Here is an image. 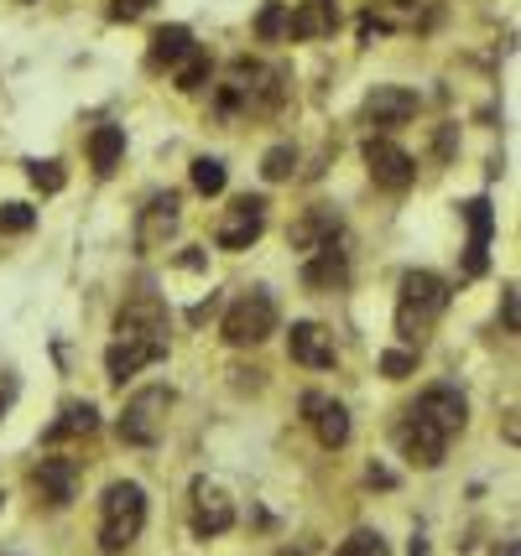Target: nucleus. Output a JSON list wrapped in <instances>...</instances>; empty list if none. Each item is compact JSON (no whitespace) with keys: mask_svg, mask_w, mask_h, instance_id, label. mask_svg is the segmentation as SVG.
Segmentation results:
<instances>
[{"mask_svg":"<svg viewBox=\"0 0 521 556\" xmlns=\"http://www.w3.org/2000/svg\"><path fill=\"white\" fill-rule=\"evenodd\" d=\"M470 421V401L454 386H433L418 395V406H407V416L397 421V447L407 463L418 468H438L448 458V442L464 432Z\"/></svg>","mask_w":521,"mask_h":556,"instance_id":"1","label":"nucleus"},{"mask_svg":"<svg viewBox=\"0 0 521 556\" xmlns=\"http://www.w3.org/2000/svg\"><path fill=\"white\" fill-rule=\"evenodd\" d=\"M282 99H287V73L240 58L230 68V78L220 84V94H214V110L224 121H235V115H276Z\"/></svg>","mask_w":521,"mask_h":556,"instance_id":"2","label":"nucleus"},{"mask_svg":"<svg viewBox=\"0 0 521 556\" xmlns=\"http://www.w3.org/2000/svg\"><path fill=\"white\" fill-rule=\"evenodd\" d=\"M448 307V281L438 270H407L401 276V302H397V333L401 343H422L427 328L438 323Z\"/></svg>","mask_w":521,"mask_h":556,"instance_id":"3","label":"nucleus"},{"mask_svg":"<svg viewBox=\"0 0 521 556\" xmlns=\"http://www.w3.org/2000/svg\"><path fill=\"white\" fill-rule=\"evenodd\" d=\"M141 531H147V489L131 484V479L110 484L100 500V546L110 556H121Z\"/></svg>","mask_w":521,"mask_h":556,"instance_id":"4","label":"nucleus"},{"mask_svg":"<svg viewBox=\"0 0 521 556\" xmlns=\"http://www.w3.org/2000/svg\"><path fill=\"white\" fill-rule=\"evenodd\" d=\"M168 412H173V390L147 386V390H136V395L125 401L115 432H121L125 447H157V442H162V427H168Z\"/></svg>","mask_w":521,"mask_h":556,"instance_id":"5","label":"nucleus"},{"mask_svg":"<svg viewBox=\"0 0 521 556\" xmlns=\"http://www.w3.org/2000/svg\"><path fill=\"white\" fill-rule=\"evenodd\" d=\"M224 343H235V349H250V343H266L276 333V302L272 291L250 287L240 291L230 307H224V323H220Z\"/></svg>","mask_w":521,"mask_h":556,"instance_id":"6","label":"nucleus"},{"mask_svg":"<svg viewBox=\"0 0 521 556\" xmlns=\"http://www.w3.org/2000/svg\"><path fill=\"white\" fill-rule=\"evenodd\" d=\"M360 156H365L371 182L375 188H386V193H407V188L418 182V162H412L392 136H371V141L360 146Z\"/></svg>","mask_w":521,"mask_h":556,"instance_id":"7","label":"nucleus"},{"mask_svg":"<svg viewBox=\"0 0 521 556\" xmlns=\"http://www.w3.org/2000/svg\"><path fill=\"white\" fill-rule=\"evenodd\" d=\"M261 229H266V198H235L220 218V250H250V244L261 240Z\"/></svg>","mask_w":521,"mask_h":556,"instance_id":"8","label":"nucleus"},{"mask_svg":"<svg viewBox=\"0 0 521 556\" xmlns=\"http://www.w3.org/2000/svg\"><path fill=\"white\" fill-rule=\"evenodd\" d=\"M177 218H183V198L157 193L147 208H141V218H136V250H141V255L162 250V244L177 235Z\"/></svg>","mask_w":521,"mask_h":556,"instance_id":"9","label":"nucleus"},{"mask_svg":"<svg viewBox=\"0 0 521 556\" xmlns=\"http://www.w3.org/2000/svg\"><path fill=\"white\" fill-rule=\"evenodd\" d=\"M115 339H157V343H168V307H162V296H151V291L131 296V302L121 307V317H115Z\"/></svg>","mask_w":521,"mask_h":556,"instance_id":"10","label":"nucleus"},{"mask_svg":"<svg viewBox=\"0 0 521 556\" xmlns=\"http://www.w3.org/2000/svg\"><path fill=\"white\" fill-rule=\"evenodd\" d=\"M412 115H418V94H412V89H397V84H381V89L365 99V125H371L375 136L401 130Z\"/></svg>","mask_w":521,"mask_h":556,"instance_id":"11","label":"nucleus"},{"mask_svg":"<svg viewBox=\"0 0 521 556\" xmlns=\"http://www.w3.org/2000/svg\"><path fill=\"white\" fill-rule=\"evenodd\" d=\"M168 359V343L157 339H115L110 343V354H104V375L115 380V386H125L131 375H141L147 364Z\"/></svg>","mask_w":521,"mask_h":556,"instance_id":"12","label":"nucleus"},{"mask_svg":"<svg viewBox=\"0 0 521 556\" xmlns=\"http://www.w3.org/2000/svg\"><path fill=\"white\" fill-rule=\"evenodd\" d=\"M32 484H37V494H42L52 509H69L78 494V463L74 458H42L37 473H32Z\"/></svg>","mask_w":521,"mask_h":556,"instance_id":"13","label":"nucleus"},{"mask_svg":"<svg viewBox=\"0 0 521 556\" xmlns=\"http://www.w3.org/2000/svg\"><path fill=\"white\" fill-rule=\"evenodd\" d=\"M339 31V5L334 0H302L298 11H287V37L293 42H319Z\"/></svg>","mask_w":521,"mask_h":556,"instance_id":"14","label":"nucleus"},{"mask_svg":"<svg viewBox=\"0 0 521 556\" xmlns=\"http://www.w3.org/2000/svg\"><path fill=\"white\" fill-rule=\"evenodd\" d=\"M235 526V505L224 500L220 484H194V535H224Z\"/></svg>","mask_w":521,"mask_h":556,"instance_id":"15","label":"nucleus"},{"mask_svg":"<svg viewBox=\"0 0 521 556\" xmlns=\"http://www.w3.org/2000/svg\"><path fill=\"white\" fill-rule=\"evenodd\" d=\"M302 412H308V421H313V432H319L323 447H345L349 442V412L339 406V401H328V395H319V390H308V395H302Z\"/></svg>","mask_w":521,"mask_h":556,"instance_id":"16","label":"nucleus"},{"mask_svg":"<svg viewBox=\"0 0 521 556\" xmlns=\"http://www.w3.org/2000/svg\"><path fill=\"white\" fill-rule=\"evenodd\" d=\"M349 281V255L339 250V240L323 244V250H313L308 261H302V287L313 291H339Z\"/></svg>","mask_w":521,"mask_h":556,"instance_id":"17","label":"nucleus"},{"mask_svg":"<svg viewBox=\"0 0 521 556\" xmlns=\"http://www.w3.org/2000/svg\"><path fill=\"white\" fill-rule=\"evenodd\" d=\"M339 229H345V218L334 214V208H308L302 218H293V250H302V255H313V250H323V244L339 240Z\"/></svg>","mask_w":521,"mask_h":556,"instance_id":"18","label":"nucleus"},{"mask_svg":"<svg viewBox=\"0 0 521 556\" xmlns=\"http://www.w3.org/2000/svg\"><path fill=\"white\" fill-rule=\"evenodd\" d=\"M287 354L298 364H308V369H334V339L323 333L319 323H293V333H287Z\"/></svg>","mask_w":521,"mask_h":556,"instance_id":"19","label":"nucleus"},{"mask_svg":"<svg viewBox=\"0 0 521 556\" xmlns=\"http://www.w3.org/2000/svg\"><path fill=\"white\" fill-rule=\"evenodd\" d=\"M459 214H464V224H470V250H464V270H470V276H485V266H491V261H485V250H491V229H496V218H491V203H485V198H470V203H464Z\"/></svg>","mask_w":521,"mask_h":556,"instance_id":"20","label":"nucleus"},{"mask_svg":"<svg viewBox=\"0 0 521 556\" xmlns=\"http://www.w3.org/2000/svg\"><path fill=\"white\" fill-rule=\"evenodd\" d=\"M194 48V31L188 26H157L151 31V48H147V68H177L183 63V52Z\"/></svg>","mask_w":521,"mask_h":556,"instance_id":"21","label":"nucleus"},{"mask_svg":"<svg viewBox=\"0 0 521 556\" xmlns=\"http://www.w3.org/2000/svg\"><path fill=\"white\" fill-rule=\"evenodd\" d=\"M100 427V412L89 406V401H69L63 412H58V421H52L48 432H42V442H69V437H89Z\"/></svg>","mask_w":521,"mask_h":556,"instance_id":"22","label":"nucleus"},{"mask_svg":"<svg viewBox=\"0 0 521 556\" xmlns=\"http://www.w3.org/2000/svg\"><path fill=\"white\" fill-rule=\"evenodd\" d=\"M121 156H125V130L121 125H100L89 136V167L100 172V177H110V172L121 167Z\"/></svg>","mask_w":521,"mask_h":556,"instance_id":"23","label":"nucleus"},{"mask_svg":"<svg viewBox=\"0 0 521 556\" xmlns=\"http://www.w3.org/2000/svg\"><path fill=\"white\" fill-rule=\"evenodd\" d=\"M173 78H177V89H183V94H199L203 84H209V52L194 42V48L183 52V63L173 68Z\"/></svg>","mask_w":521,"mask_h":556,"instance_id":"24","label":"nucleus"},{"mask_svg":"<svg viewBox=\"0 0 521 556\" xmlns=\"http://www.w3.org/2000/svg\"><path fill=\"white\" fill-rule=\"evenodd\" d=\"M224 182H230V172H224L220 156H199V162H194V188H199L203 198H220Z\"/></svg>","mask_w":521,"mask_h":556,"instance_id":"25","label":"nucleus"},{"mask_svg":"<svg viewBox=\"0 0 521 556\" xmlns=\"http://www.w3.org/2000/svg\"><path fill=\"white\" fill-rule=\"evenodd\" d=\"M256 37H261V42H282V37H287V5H282V0H266V5H261Z\"/></svg>","mask_w":521,"mask_h":556,"instance_id":"26","label":"nucleus"},{"mask_svg":"<svg viewBox=\"0 0 521 556\" xmlns=\"http://www.w3.org/2000/svg\"><path fill=\"white\" fill-rule=\"evenodd\" d=\"M293 167H298V151H293V146H272V151L261 156V177H266V182H287Z\"/></svg>","mask_w":521,"mask_h":556,"instance_id":"27","label":"nucleus"},{"mask_svg":"<svg viewBox=\"0 0 521 556\" xmlns=\"http://www.w3.org/2000/svg\"><path fill=\"white\" fill-rule=\"evenodd\" d=\"M334 556H386V541H381V531H355Z\"/></svg>","mask_w":521,"mask_h":556,"instance_id":"28","label":"nucleus"},{"mask_svg":"<svg viewBox=\"0 0 521 556\" xmlns=\"http://www.w3.org/2000/svg\"><path fill=\"white\" fill-rule=\"evenodd\" d=\"M26 177H32V182H37L42 193H63V182H69L58 162H26Z\"/></svg>","mask_w":521,"mask_h":556,"instance_id":"29","label":"nucleus"},{"mask_svg":"<svg viewBox=\"0 0 521 556\" xmlns=\"http://www.w3.org/2000/svg\"><path fill=\"white\" fill-rule=\"evenodd\" d=\"M32 224H37V214H32L26 203H5V208H0V235H26Z\"/></svg>","mask_w":521,"mask_h":556,"instance_id":"30","label":"nucleus"},{"mask_svg":"<svg viewBox=\"0 0 521 556\" xmlns=\"http://www.w3.org/2000/svg\"><path fill=\"white\" fill-rule=\"evenodd\" d=\"M418 369V354H407V349H392V354H381V375L386 380H407Z\"/></svg>","mask_w":521,"mask_h":556,"instance_id":"31","label":"nucleus"},{"mask_svg":"<svg viewBox=\"0 0 521 556\" xmlns=\"http://www.w3.org/2000/svg\"><path fill=\"white\" fill-rule=\"evenodd\" d=\"M157 0H110V16L115 22H136V16H147Z\"/></svg>","mask_w":521,"mask_h":556,"instance_id":"32","label":"nucleus"},{"mask_svg":"<svg viewBox=\"0 0 521 556\" xmlns=\"http://www.w3.org/2000/svg\"><path fill=\"white\" fill-rule=\"evenodd\" d=\"M500 317H506V333H517L521 328V307H517V287L500 291Z\"/></svg>","mask_w":521,"mask_h":556,"instance_id":"33","label":"nucleus"},{"mask_svg":"<svg viewBox=\"0 0 521 556\" xmlns=\"http://www.w3.org/2000/svg\"><path fill=\"white\" fill-rule=\"evenodd\" d=\"M375 5H381V11H397V16H401V11H412V0H371V11H375Z\"/></svg>","mask_w":521,"mask_h":556,"instance_id":"34","label":"nucleus"},{"mask_svg":"<svg viewBox=\"0 0 521 556\" xmlns=\"http://www.w3.org/2000/svg\"><path fill=\"white\" fill-rule=\"evenodd\" d=\"M412 556H427V546H422V535H412Z\"/></svg>","mask_w":521,"mask_h":556,"instance_id":"35","label":"nucleus"},{"mask_svg":"<svg viewBox=\"0 0 521 556\" xmlns=\"http://www.w3.org/2000/svg\"><path fill=\"white\" fill-rule=\"evenodd\" d=\"M500 556H517V541H506V552H500Z\"/></svg>","mask_w":521,"mask_h":556,"instance_id":"36","label":"nucleus"},{"mask_svg":"<svg viewBox=\"0 0 521 556\" xmlns=\"http://www.w3.org/2000/svg\"><path fill=\"white\" fill-rule=\"evenodd\" d=\"M0 505H5V494H0Z\"/></svg>","mask_w":521,"mask_h":556,"instance_id":"37","label":"nucleus"}]
</instances>
